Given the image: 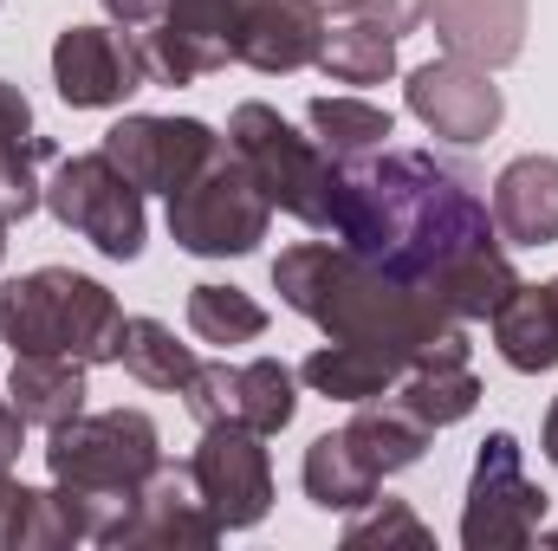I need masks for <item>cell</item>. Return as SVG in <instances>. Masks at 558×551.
Wrapping results in <instances>:
<instances>
[{
    "mask_svg": "<svg viewBox=\"0 0 558 551\" xmlns=\"http://www.w3.org/2000/svg\"><path fill=\"white\" fill-rule=\"evenodd\" d=\"M33 487L26 480H13V474H0V551H26L33 539Z\"/></svg>",
    "mask_w": 558,
    "mask_h": 551,
    "instance_id": "obj_31",
    "label": "cell"
},
{
    "mask_svg": "<svg viewBox=\"0 0 558 551\" xmlns=\"http://www.w3.org/2000/svg\"><path fill=\"white\" fill-rule=\"evenodd\" d=\"M195 493L208 500L221 532H254L274 513V454L267 434L241 428V421H208L195 454H189Z\"/></svg>",
    "mask_w": 558,
    "mask_h": 551,
    "instance_id": "obj_10",
    "label": "cell"
},
{
    "mask_svg": "<svg viewBox=\"0 0 558 551\" xmlns=\"http://www.w3.org/2000/svg\"><path fill=\"white\" fill-rule=\"evenodd\" d=\"M487 325H494V351L507 357V370H520V377H539V370H558V298L553 285H513L494 311H487Z\"/></svg>",
    "mask_w": 558,
    "mask_h": 551,
    "instance_id": "obj_19",
    "label": "cell"
},
{
    "mask_svg": "<svg viewBox=\"0 0 558 551\" xmlns=\"http://www.w3.org/2000/svg\"><path fill=\"white\" fill-rule=\"evenodd\" d=\"M215 539H221V526H215L208 500L195 493V474H189V467H169V461L143 480V493L131 500V513L105 532L111 551H143V546L202 551V546H215Z\"/></svg>",
    "mask_w": 558,
    "mask_h": 551,
    "instance_id": "obj_15",
    "label": "cell"
},
{
    "mask_svg": "<svg viewBox=\"0 0 558 551\" xmlns=\"http://www.w3.org/2000/svg\"><path fill=\"white\" fill-rule=\"evenodd\" d=\"M46 208L59 228H72L78 241H92L105 260H137L143 234H149V215H143V188L105 156V149H85V156H65L46 182Z\"/></svg>",
    "mask_w": 558,
    "mask_h": 551,
    "instance_id": "obj_7",
    "label": "cell"
},
{
    "mask_svg": "<svg viewBox=\"0 0 558 551\" xmlns=\"http://www.w3.org/2000/svg\"><path fill=\"white\" fill-rule=\"evenodd\" d=\"M221 143L202 118H118L105 131V156L137 182L143 195H175L208 156H221Z\"/></svg>",
    "mask_w": 558,
    "mask_h": 551,
    "instance_id": "obj_14",
    "label": "cell"
},
{
    "mask_svg": "<svg viewBox=\"0 0 558 551\" xmlns=\"http://www.w3.org/2000/svg\"><path fill=\"white\" fill-rule=\"evenodd\" d=\"M403 377H410L403 357H390V351H377V344H344V338H325V344L299 364V383L318 390V396H331V403H377V396H390Z\"/></svg>",
    "mask_w": 558,
    "mask_h": 551,
    "instance_id": "obj_20",
    "label": "cell"
},
{
    "mask_svg": "<svg viewBox=\"0 0 558 551\" xmlns=\"http://www.w3.org/2000/svg\"><path fill=\"white\" fill-rule=\"evenodd\" d=\"M553 298H558V279H553Z\"/></svg>",
    "mask_w": 558,
    "mask_h": 551,
    "instance_id": "obj_36",
    "label": "cell"
},
{
    "mask_svg": "<svg viewBox=\"0 0 558 551\" xmlns=\"http://www.w3.org/2000/svg\"><path fill=\"white\" fill-rule=\"evenodd\" d=\"M546 461L558 467V396H553V409H546Z\"/></svg>",
    "mask_w": 558,
    "mask_h": 551,
    "instance_id": "obj_34",
    "label": "cell"
},
{
    "mask_svg": "<svg viewBox=\"0 0 558 551\" xmlns=\"http://www.w3.org/2000/svg\"><path fill=\"white\" fill-rule=\"evenodd\" d=\"M533 0H428V26L448 59H468L481 72H500L526 52Z\"/></svg>",
    "mask_w": 558,
    "mask_h": 551,
    "instance_id": "obj_16",
    "label": "cell"
},
{
    "mask_svg": "<svg viewBox=\"0 0 558 551\" xmlns=\"http://www.w3.org/2000/svg\"><path fill=\"white\" fill-rule=\"evenodd\" d=\"M546 532V493L526 474V448L513 428H494L474 454L468 474V506H461V546L468 551H520Z\"/></svg>",
    "mask_w": 558,
    "mask_h": 551,
    "instance_id": "obj_8",
    "label": "cell"
},
{
    "mask_svg": "<svg viewBox=\"0 0 558 551\" xmlns=\"http://www.w3.org/2000/svg\"><path fill=\"white\" fill-rule=\"evenodd\" d=\"M156 467H162V434L143 409H98V415L78 409L72 421L46 428V474L59 487H78L85 500H98L111 526L131 513V500L143 493V480Z\"/></svg>",
    "mask_w": 558,
    "mask_h": 551,
    "instance_id": "obj_4",
    "label": "cell"
},
{
    "mask_svg": "<svg viewBox=\"0 0 558 551\" xmlns=\"http://www.w3.org/2000/svg\"><path fill=\"white\" fill-rule=\"evenodd\" d=\"M39 162H52V137H39L26 91L0 78V221L7 228L26 221L33 208H46Z\"/></svg>",
    "mask_w": 558,
    "mask_h": 551,
    "instance_id": "obj_18",
    "label": "cell"
},
{
    "mask_svg": "<svg viewBox=\"0 0 558 551\" xmlns=\"http://www.w3.org/2000/svg\"><path fill=\"white\" fill-rule=\"evenodd\" d=\"M494 228L507 247H553L558 241V156H513L494 175Z\"/></svg>",
    "mask_w": 558,
    "mask_h": 551,
    "instance_id": "obj_17",
    "label": "cell"
},
{
    "mask_svg": "<svg viewBox=\"0 0 558 551\" xmlns=\"http://www.w3.org/2000/svg\"><path fill=\"white\" fill-rule=\"evenodd\" d=\"M312 65L338 85H384L397 72V33L377 20H331Z\"/></svg>",
    "mask_w": 558,
    "mask_h": 551,
    "instance_id": "obj_24",
    "label": "cell"
},
{
    "mask_svg": "<svg viewBox=\"0 0 558 551\" xmlns=\"http://www.w3.org/2000/svg\"><path fill=\"white\" fill-rule=\"evenodd\" d=\"M428 434H435V428H422L416 415L397 409L390 396H377V403H357V415L344 421V441L357 448V461H364L377 480H390V474L416 467L422 454H428Z\"/></svg>",
    "mask_w": 558,
    "mask_h": 551,
    "instance_id": "obj_21",
    "label": "cell"
},
{
    "mask_svg": "<svg viewBox=\"0 0 558 551\" xmlns=\"http://www.w3.org/2000/svg\"><path fill=\"white\" fill-rule=\"evenodd\" d=\"M0 260H7V221H0Z\"/></svg>",
    "mask_w": 558,
    "mask_h": 551,
    "instance_id": "obj_35",
    "label": "cell"
},
{
    "mask_svg": "<svg viewBox=\"0 0 558 551\" xmlns=\"http://www.w3.org/2000/svg\"><path fill=\"white\" fill-rule=\"evenodd\" d=\"M403 98H410V118L428 137L461 143V149L487 143L500 131V118H507L500 85L481 65H468V59H428V65H416L410 85H403Z\"/></svg>",
    "mask_w": 558,
    "mask_h": 551,
    "instance_id": "obj_13",
    "label": "cell"
},
{
    "mask_svg": "<svg viewBox=\"0 0 558 551\" xmlns=\"http://www.w3.org/2000/svg\"><path fill=\"white\" fill-rule=\"evenodd\" d=\"M85 370L92 364H78V357H13V377H7V396H13V409L26 415L33 428H59V421H72V415L85 409Z\"/></svg>",
    "mask_w": 558,
    "mask_h": 551,
    "instance_id": "obj_22",
    "label": "cell"
},
{
    "mask_svg": "<svg viewBox=\"0 0 558 551\" xmlns=\"http://www.w3.org/2000/svg\"><path fill=\"white\" fill-rule=\"evenodd\" d=\"M267 228H274V201L228 143L169 195V241L195 260H241L267 241Z\"/></svg>",
    "mask_w": 558,
    "mask_h": 551,
    "instance_id": "obj_5",
    "label": "cell"
},
{
    "mask_svg": "<svg viewBox=\"0 0 558 551\" xmlns=\"http://www.w3.org/2000/svg\"><path fill=\"white\" fill-rule=\"evenodd\" d=\"M228 149L254 169V182L267 188L274 208H286L305 228H331V215H338V156L318 137H299L274 105H234Z\"/></svg>",
    "mask_w": 558,
    "mask_h": 551,
    "instance_id": "obj_6",
    "label": "cell"
},
{
    "mask_svg": "<svg viewBox=\"0 0 558 551\" xmlns=\"http://www.w3.org/2000/svg\"><path fill=\"white\" fill-rule=\"evenodd\" d=\"M189 331L215 351H234V344L267 338V305L241 285H195L189 292Z\"/></svg>",
    "mask_w": 558,
    "mask_h": 551,
    "instance_id": "obj_26",
    "label": "cell"
},
{
    "mask_svg": "<svg viewBox=\"0 0 558 551\" xmlns=\"http://www.w3.org/2000/svg\"><path fill=\"white\" fill-rule=\"evenodd\" d=\"M131 377H137L143 390H189V377H195V351L189 344H175V331L169 325H156V318H124V357H118Z\"/></svg>",
    "mask_w": 558,
    "mask_h": 551,
    "instance_id": "obj_27",
    "label": "cell"
},
{
    "mask_svg": "<svg viewBox=\"0 0 558 551\" xmlns=\"http://www.w3.org/2000/svg\"><path fill=\"white\" fill-rule=\"evenodd\" d=\"M318 7H325V20H377L397 39L428 20V0H318Z\"/></svg>",
    "mask_w": 558,
    "mask_h": 551,
    "instance_id": "obj_30",
    "label": "cell"
},
{
    "mask_svg": "<svg viewBox=\"0 0 558 551\" xmlns=\"http://www.w3.org/2000/svg\"><path fill=\"white\" fill-rule=\"evenodd\" d=\"M26 415L13 409V396H0V474H13V461H20V448H26Z\"/></svg>",
    "mask_w": 558,
    "mask_h": 551,
    "instance_id": "obj_32",
    "label": "cell"
},
{
    "mask_svg": "<svg viewBox=\"0 0 558 551\" xmlns=\"http://www.w3.org/2000/svg\"><path fill=\"white\" fill-rule=\"evenodd\" d=\"M267 0H169L156 33H137L149 59V85H195L221 65H234L254 13Z\"/></svg>",
    "mask_w": 558,
    "mask_h": 551,
    "instance_id": "obj_9",
    "label": "cell"
},
{
    "mask_svg": "<svg viewBox=\"0 0 558 551\" xmlns=\"http://www.w3.org/2000/svg\"><path fill=\"white\" fill-rule=\"evenodd\" d=\"M299 480H305V500H312L318 513H357V506H371L377 487H384V480L357 461V448L344 441V428H331V434H318V441L305 448Z\"/></svg>",
    "mask_w": 558,
    "mask_h": 551,
    "instance_id": "obj_23",
    "label": "cell"
},
{
    "mask_svg": "<svg viewBox=\"0 0 558 551\" xmlns=\"http://www.w3.org/2000/svg\"><path fill=\"white\" fill-rule=\"evenodd\" d=\"M52 85L72 111H111V105L137 98L149 85L143 39L124 33L118 20L111 26H65L52 39Z\"/></svg>",
    "mask_w": 558,
    "mask_h": 551,
    "instance_id": "obj_12",
    "label": "cell"
},
{
    "mask_svg": "<svg viewBox=\"0 0 558 551\" xmlns=\"http://www.w3.org/2000/svg\"><path fill=\"white\" fill-rule=\"evenodd\" d=\"M274 292L299 318H312L325 338L377 344V351L403 357L410 370H422V364H468V325L454 311H441L422 285L390 279L364 254H351L344 241H299V247H286L274 260Z\"/></svg>",
    "mask_w": 558,
    "mask_h": 551,
    "instance_id": "obj_2",
    "label": "cell"
},
{
    "mask_svg": "<svg viewBox=\"0 0 558 551\" xmlns=\"http://www.w3.org/2000/svg\"><path fill=\"white\" fill-rule=\"evenodd\" d=\"M371 539H410V546H428V526L410 513V500H384L371 513H351L344 526V546H371Z\"/></svg>",
    "mask_w": 558,
    "mask_h": 551,
    "instance_id": "obj_29",
    "label": "cell"
},
{
    "mask_svg": "<svg viewBox=\"0 0 558 551\" xmlns=\"http://www.w3.org/2000/svg\"><path fill=\"white\" fill-rule=\"evenodd\" d=\"M305 118H312V137L325 143L338 162L371 156V149H384V143L397 137V118L384 105H364V98H312Z\"/></svg>",
    "mask_w": 558,
    "mask_h": 551,
    "instance_id": "obj_28",
    "label": "cell"
},
{
    "mask_svg": "<svg viewBox=\"0 0 558 551\" xmlns=\"http://www.w3.org/2000/svg\"><path fill=\"white\" fill-rule=\"evenodd\" d=\"M0 344L13 357H78V364H118L124 357V305L111 285L72 267L0 279Z\"/></svg>",
    "mask_w": 558,
    "mask_h": 551,
    "instance_id": "obj_3",
    "label": "cell"
},
{
    "mask_svg": "<svg viewBox=\"0 0 558 551\" xmlns=\"http://www.w3.org/2000/svg\"><path fill=\"white\" fill-rule=\"evenodd\" d=\"M331 234L351 254H364L371 267H384L390 279L422 285L461 325L487 318L520 285L481 182L435 149H390L384 143L371 156L338 162Z\"/></svg>",
    "mask_w": 558,
    "mask_h": 551,
    "instance_id": "obj_1",
    "label": "cell"
},
{
    "mask_svg": "<svg viewBox=\"0 0 558 551\" xmlns=\"http://www.w3.org/2000/svg\"><path fill=\"white\" fill-rule=\"evenodd\" d=\"M162 7H169V0H105V13H111L118 26H149V20H162Z\"/></svg>",
    "mask_w": 558,
    "mask_h": 551,
    "instance_id": "obj_33",
    "label": "cell"
},
{
    "mask_svg": "<svg viewBox=\"0 0 558 551\" xmlns=\"http://www.w3.org/2000/svg\"><path fill=\"white\" fill-rule=\"evenodd\" d=\"M390 403L410 409L422 428H454V421H468L481 409V377L468 364H422L390 390Z\"/></svg>",
    "mask_w": 558,
    "mask_h": 551,
    "instance_id": "obj_25",
    "label": "cell"
},
{
    "mask_svg": "<svg viewBox=\"0 0 558 551\" xmlns=\"http://www.w3.org/2000/svg\"><path fill=\"white\" fill-rule=\"evenodd\" d=\"M182 403L202 428L208 421H241L254 434H279L299 415V370L279 364V357H254V364L215 357V364H195Z\"/></svg>",
    "mask_w": 558,
    "mask_h": 551,
    "instance_id": "obj_11",
    "label": "cell"
}]
</instances>
